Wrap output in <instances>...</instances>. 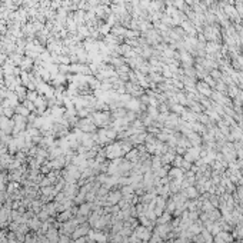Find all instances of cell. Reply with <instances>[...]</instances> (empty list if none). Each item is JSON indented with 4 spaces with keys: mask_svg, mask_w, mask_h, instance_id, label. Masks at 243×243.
<instances>
[{
    "mask_svg": "<svg viewBox=\"0 0 243 243\" xmlns=\"http://www.w3.org/2000/svg\"><path fill=\"white\" fill-rule=\"evenodd\" d=\"M122 147L120 146H117V144H112L110 147H107V155L110 159H114V157H117V156H122Z\"/></svg>",
    "mask_w": 243,
    "mask_h": 243,
    "instance_id": "6da1fadb",
    "label": "cell"
},
{
    "mask_svg": "<svg viewBox=\"0 0 243 243\" xmlns=\"http://www.w3.org/2000/svg\"><path fill=\"white\" fill-rule=\"evenodd\" d=\"M134 236H136L137 239H140V240H147V239H149V230H147V229H144L143 226H140V227H137V229H136Z\"/></svg>",
    "mask_w": 243,
    "mask_h": 243,
    "instance_id": "7a4b0ae2",
    "label": "cell"
},
{
    "mask_svg": "<svg viewBox=\"0 0 243 243\" xmlns=\"http://www.w3.org/2000/svg\"><path fill=\"white\" fill-rule=\"evenodd\" d=\"M120 199H122V192H110V195H109V203L110 205H114V203H117V202H120Z\"/></svg>",
    "mask_w": 243,
    "mask_h": 243,
    "instance_id": "3957f363",
    "label": "cell"
}]
</instances>
